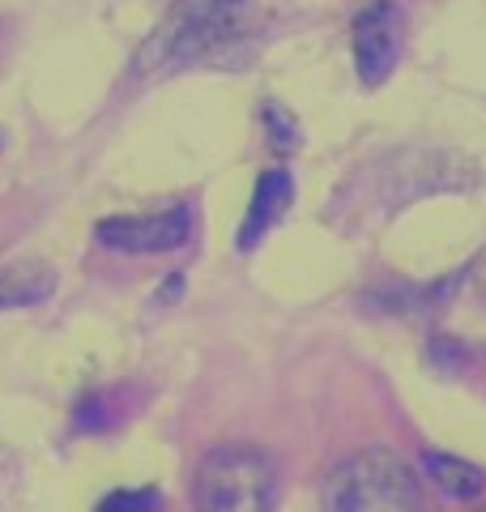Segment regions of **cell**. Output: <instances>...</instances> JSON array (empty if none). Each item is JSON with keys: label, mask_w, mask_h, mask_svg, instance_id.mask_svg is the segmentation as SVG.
<instances>
[{"label": "cell", "mask_w": 486, "mask_h": 512, "mask_svg": "<svg viewBox=\"0 0 486 512\" xmlns=\"http://www.w3.org/2000/svg\"><path fill=\"white\" fill-rule=\"evenodd\" d=\"M282 18V0H175L137 47V77L239 69Z\"/></svg>", "instance_id": "1"}, {"label": "cell", "mask_w": 486, "mask_h": 512, "mask_svg": "<svg viewBox=\"0 0 486 512\" xmlns=\"http://www.w3.org/2000/svg\"><path fill=\"white\" fill-rule=\"evenodd\" d=\"M324 512H427L414 470L388 448H363L333 466Z\"/></svg>", "instance_id": "2"}, {"label": "cell", "mask_w": 486, "mask_h": 512, "mask_svg": "<svg viewBox=\"0 0 486 512\" xmlns=\"http://www.w3.org/2000/svg\"><path fill=\"white\" fill-rule=\"evenodd\" d=\"M278 474L265 448L218 444L197 461L192 474V508L197 512H273Z\"/></svg>", "instance_id": "3"}, {"label": "cell", "mask_w": 486, "mask_h": 512, "mask_svg": "<svg viewBox=\"0 0 486 512\" xmlns=\"http://www.w3.org/2000/svg\"><path fill=\"white\" fill-rule=\"evenodd\" d=\"M354 69L363 86H384L401 56V9L393 0H371L354 18Z\"/></svg>", "instance_id": "4"}, {"label": "cell", "mask_w": 486, "mask_h": 512, "mask_svg": "<svg viewBox=\"0 0 486 512\" xmlns=\"http://www.w3.org/2000/svg\"><path fill=\"white\" fill-rule=\"evenodd\" d=\"M188 231H192V210L188 205H171V210L150 218H103L94 235L107 248H120V252H167V248H180Z\"/></svg>", "instance_id": "5"}, {"label": "cell", "mask_w": 486, "mask_h": 512, "mask_svg": "<svg viewBox=\"0 0 486 512\" xmlns=\"http://www.w3.org/2000/svg\"><path fill=\"white\" fill-rule=\"evenodd\" d=\"M290 201H295V180H290V171L286 167L261 171V180H256V188H252V205H248V214H243V227H239L235 244L243 252L256 248L273 222L290 210Z\"/></svg>", "instance_id": "6"}, {"label": "cell", "mask_w": 486, "mask_h": 512, "mask_svg": "<svg viewBox=\"0 0 486 512\" xmlns=\"http://www.w3.org/2000/svg\"><path fill=\"white\" fill-rule=\"evenodd\" d=\"M423 474L435 483V491L448 495V500H478L486 487V474L465 457L452 453H423Z\"/></svg>", "instance_id": "7"}, {"label": "cell", "mask_w": 486, "mask_h": 512, "mask_svg": "<svg viewBox=\"0 0 486 512\" xmlns=\"http://www.w3.org/2000/svg\"><path fill=\"white\" fill-rule=\"evenodd\" d=\"M56 274L39 261H18L0 269V308H26V303H39L52 295Z\"/></svg>", "instance_id": "8"}, {"label": "cell", "mask_w": 486, "mask_h": 512, "mask_svg": "<svg viewBox=\"0 0 486 512\" xmlns=\"http://www.w3.org/2000/svg\"><path fill=\"white\" fill-rule=\"evenodd\" d=\"M94 512H162L158 487H133V491H111Z\"/></svg>", "instance_id": "9"}, {"label": "cell", "mask_w": 486, "mask_h": 512, "mask_svg": "<svg viewBox=\"0 0 486 512\" xmlns=\"http://www.w3.org/2000/svg\"><path fill=\"white\" fill-rule=\"evenodd\" d=\"M265 133H269V146L278 154L299 146V124L290 120V111L278 107V103H265Z\"/></svg>", "instance_id": "10"}, {"label": "cell", "mask_w": 486, "mask_h": 512, "mask_svg": "<svg viewBox=\"0 0 486 512\" xmlns=\"http://www.w3.org/2000/svg\"><path fill=\"white\" fill-rule=\"evenodd\" d=\"M77 427L86 431H103L107 427V410H103V393H90L86 402L77 406Z\"/></svg>", "instance_id": "11"}, {"label": "cell", "mask_w": 486, "mask_h": 512, "mask_svg": "<svg viewBox=\"0 0 486 512\" xmlns=\"http://www.w3.org/2000/svg\"><path fill=\"white\" fill-rule=\"evenodd\" d=\"M474 512H486V504H478V508H474Z\"/></svg>", "instance_id": "12"}]
</instances>
